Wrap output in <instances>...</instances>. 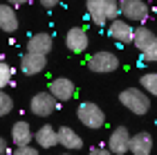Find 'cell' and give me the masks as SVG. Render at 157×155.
<instances>
[{
    "label": "cell",
    "mask_w": 157,
    "mask_h": 155,
    "mask_svg": "<svg viewBox=\"0 0 157 155\" xmlns=\"http://www.w3.org/2000/svg\"><path fill=\"white\" fill-rule=\"evenodd\" d=\"M88 18L94 25H108L110 20L117 18L119 14V2L117 0H88L85 2Z\"/></svg>",
    "instance_id": "obj_1"
},
{
    "label": "cell",
    "mask_w": 157,
    "mask_h": 155,
    "mask_svg": "<svg viewBox=\"0 0 157 155\" xmlns=\"http://www.w3.org/2000/svg\"><path fill=\"white\" fill-rule=\"evenodd\" d=\"M119 103L128 108L132 115H146L148 108H151V95L146 92L144 88H126L121 90L119 95Z\"/></svg>",
    "instance_id": "obj_2"
},
{
    "label": "cell",
    "mask_w": 157,
    "mask_h": 155,
    "mask_svg": "<svg viewBox=\"0 0 157 155\" xmlns=\"http://www.w3.org/2000/svg\"><path fill=\"white\" fill-rule=\"evenodd\" d=\"M76 117H78V122H81L83 126H88V128H101V126L105 124L103 110L99 108L94 101H83L76 108Z\"/></svg>",
    "instance_id": "obj_3"
},
{
    "label": "cell",
    "mask_w": 157,
    "mask_h": 155,
    "mask_svg": "<svg viewBox=\"0 0 157 155\" xmlns=\"http://www.w3.org/2000/svg\"><path fill=\"white\" fill-rule=\"evenodd\" d=\"M119 14L128 23H144L151 16V9L144 0H119Z\"/></svg>",
    "instance_id": "obj_4"
},
{
    "label": "cell",
    "mask_w": 157,
    "mask_h": 155,
    "mask_svg": "<svg viewBox=\"0 0 157 155\" xmlns=\"http://www.w3.org/2000/svg\"><path fill=\"white\" fill-rule=\"evenodd\" d=\"M88 68L97 74H108V72H115L119 68V59H117V54L101 50V52H94L88 59Z\"/></svg>",
    "instance_id": "obj_5"
},
{
    "label": "cell",
    "mask_w": 157,
    "mask_h": 155,
    "mask_svg": "<svg viewBox=\"0 0 157 155\" xmlns=\"http://www.w3.org/2000/svg\"><path fill=\"white\" fill-rule=\"evenodd\" d=\"M59 108V99L49 92H38V95H34L32 97V101H29V110H32V115H36V117H47V115H52V112Z\"/></svg>",
    "instance_id": "obj_6"
},
{
    "label": "cell",
    "mask_w": 157,
    "mask_h": 155,
    "mask_svg": "<svg viewBox=\"0 0 157 155\" xmlns=\"http://www.w3.org/2000/svg\"><path fill=\"white\" fill-rule=\"evenodd\" d=\"M130 130L126 126H117L115 130L110 133L108 137V149L112 155H124V153H130Z\"/></svg>",
    "instance_id": "obj_7"
},
{
    "label": "cell",
    "mask_w": 157,
    "mask_h": 155,
    "mask_svg": "<svg viewBox=\"0 0 157 155\" xmlns=\"http://www.w3.org/2000/svg\"><path fill=\"white\" fill-rule=\"evenodd\" d=\"M45 68H47V54L25 52L23 59H20V70H23V74H27V76L40 74Z\"/></svg>",
    "instance_id": "obj_8"
},
{
    "label": "cell",
    "mask_w": 157,
    "mask_h": 155,
    "mask_svg": "<svg viewBox=\"0 0 157 155\" xmlns=\"http://www.w3.org/2000/svg\"><path fill=\"white\" fill-rule=\"evenodd\" d=\"M108 36L117 43H132V36H135V27L128 23V20H110L108 23Z\"/></svg>",
    "instance_id": "obj_9"
},
{
    "label": "cell",
    "mask_w": 157,
    "mask_h": 155,
    "mask_svg": "<svg viewBox=\"0 0 157 155\" xmlns=\"http://www.w3.org/2000/svg\"><path fill=\"white\" fill-rule=\"evenodd\" d=\"M65 45H67V50L74 52V54L85 52V50H88V45H90L88 32H85L83 27H72V29L65 34Z\"/></svg>",
    "instance_id": "obj_10"
},
{
    "label": "cell",
    "mask_w": 157,
    "mask_h": 155,
    "mask_svg": "<svg viewBox=\"0 0 157 155\" xmlns=\"http://www.w3.org/2000/svg\"><path fill=\"white\" fill-rule=\"evenodd\" d=\"M49 92H52L59 101H70L76 92V86L72 79H67V76H56V79L49 83Z\"/></svg>",
    "instance_id": "obj_11"
},
{
    "label": "cell",
    "mask_w": 157,
    "mask_h": 155,
    "mask_svg": "<svg viewBox=\"0 0 157 155\" xmlns=\"http://www.w3.org/2000/svg\"><path fill=\"white\" fill-rule=\"evenodd\" d=\"M157 43V34L151 29V27H146V25H141L135 29V36H132V45L137 47L139 52H146L148 47H153Z\"/></svg>",
    "instance_id": "obj_12"
},
{
    "label": "cell",
    "mask_w": 157,
    "mask_h": 155,
    "mask_svg": "<svg viewBox=\"0 0 157 155\" xmlns=\"http://www.w3.org/2000/svg\"><path fill=\"white\" fill-rule=\"evenodd\" d=\"M54 47V38L45 32H38L27 41V52H36V54H49Z\"/></svg>",
    "instance_id": "obj_13"
},
{
    "label": "cell",
    "mask_w": 157,
    "mask_h": 155,
    "mask_svg": "<svg viewBox=\"0 0 157 155\" xmlns=\"http://www.w3.org/2000/svg\"><path fill=\"white\" fill-rule=\"evenodd\" d=\"M0 29L7 34H13L18 29V14L13 9V5H0Z\"/></svg>",
    "instance_id": "obj_14"
},
{
    "label": "cell",
    "mask_w": 157,
    "mask_h": 155,
    "mask_svg": "<svg viewBox=\"0 0 157 155\" xmlns=\"http://www.w3.org/2000/svg\"><path fill=\"white\" fill-rule=\"evenodd\" d=\"M130 153L132 155H151L153 153V137L151 133H137L130 137Z\"/></svg>",
    "instance_id": "obj_15"
},
{
    "label": "cell",
    "mask_w": 157,
    "mask_h": 155,
    "mask_svg": "<svg viewBox=\"0 0 157 155\" xmlns=\"http://www.w3.org/2000/svg\"><path fill=\"white\" fill-rule=\"evenodd\" d=\"M32 139H34V133L27 122H16L11 126V142L16 146H29Z\"/></svg>",
    "instance_id": "obj_16"
},
{
    "label": "cell",
    "mask_w": 157,
    "mask_h": 155,
    "mask_svg": "<svg viewBox=\"0 0 157 155\" xmlns=\"http://www.w3.org/2000/svg\"><path fill=\"white\" fill-rule=\"evenodd\" d=\"M34 139H36V144L40 149H52V146L59 144V130H54L49 124H45L34 133Z\"/></svg>",
    "instance_id": "obj_17"
},
{
    "label": "cell",
    "mask_w": 157,
    "mask_h": 155,
    "mask_svg": "<svg viewBox=\"0 0 157 155\" xmlns=\"http://www.w3.org/2000/svg\"><path fill=\"white\" fill-rule=\"evenodd\" d=\"M59 144L67 151H76V149L83 146V139H81L78 133H74L70 128V126H63V128H59Z\"/></svg>",
    "instance_id": "obj_18"
},
{
    "label": "cell",
    "mask_w": 157,
    "mask_h": 155,
    "mask_svg": "<svg viewBox=\"0 0 157 155\" xmlns=\"http://www.w3.org/2000/svg\"><path fill=\"white\" fill-rule=\"evenodd\" d=\"M141 88L146 90L151 97H157V72H146V74H141Z\"/></svg>",
    "instance_id": "obj_19"
},
{
    "label": "cell",
    "mask_w": 157,
    "mask_h": 155,
    "mask_svg": "<svg viewBox=\"0 0 157 155\" xmlns=\"http://www.w3.org/2000/svg\"><path fill=\"white\" fill-rule=\"evenodd\" d=\"M11 76H13L11 65H9V63H5V61H0V90H5L11 83Z\"/></svg>",
    "instance_id": "obj_20"
},
{
    "label": "cell",
    "mask_w": 157,
    "mask_h": 155,
    "mask_svg": "<svg viewBox=\"0 0 157 155\" xmlns=\"http://www.w3.org/2000/svg\"><path fill=\"white\" fill-rule=\"evenodd\" d=\"M11 110H13V99L5 92V90H0V117L9 115Z\"/></svg>",
    "instance_id": "obj_21"
},
{
    "label": "cell",
    "mask_w": 157,
    "mask_h": 155,
    "mask_svg": "<svg viewBox=\"0 0 157 155\" xmlns=\"http://www.w3.org/2000/svg\"><path fill=\"white\" fill-rule=\"evenodd\" d=\"M141 63H157V43L146 52H141Z\"/></svg>",
    "instance_id": "obj_22"
},
{
    "label": "cell",
    "mask_w": 157,
    "mask_h": 155,
    "mask_svg": "<svg viewBox=\"0 0 157 155\" xmlns=\"http://www.w3.org/2000/svg\"><path fill=\"white\" fill-rule=\"evenodd\" d=\"M11 155H38V151L34 146H16V151Z\"/></svg>",
    "instance_id": "obj_23"
},
{
    "label": "cell",
    "mask_w": 157,
    "mask_h": 155,
    "mask_svg": "<svg viewBox=\"0 0 157 155\" xmlns=\"http://www.w3.org/2000/svg\"><path fill=\"white\" fill-rule=\"evenodd\" d=\"M88 155H112V153H110V149H101V146H94V149H92Z\"/></svg>",
    "instance_id": "obj_24"
},
{
    "label": "cell",
    "mask_w": 157,
    "mask_h": 155,
    "mask_svg": "<svg viewBox=\"0 0 157 155\" xmlns=\"http://www.w3.org/2000/svg\"><path fill=\"white\" fill-rule=\"evenodd\" d=\"M38 2H40L43 7H45V9H54V7H56V5H59V2H61V0H38Z\"/></svg>",
    "instance_id": "obj_25"
},
{
    "label": "cell",
    "mask_w": 157,
    "mask_h": 155,
    "mask_svg": "<svg viewBox=\"0 0 157 155\" xmlns=\"http://www.w3.org/2000/svg\"><path fill=\"white\" fill-rule=\"evenodd\" d=\"M9 5H13V7H18V5H27L29 0H7Z\"/></svg>",
    "instance_id": "obj_26"
},
{
    "label": "cell",
    "mask_w": 157,
    "mask_h": 155,
    "mask_svg": "<svg viewBox=\"0 0 157 155\" xmlns=\"http://www.w3.org/2000/svg\"><path fill=\"white\" fill-rule=\"evenodd\" d=\"M5 153H7V142L0 137V155H5Z\"/></svg>",
    "instance_id": "obj_27"
},
{
    "label": "cell",
    "mask_w": 157,
    "mask_h": 155,
    "mask_svg": "<svg viewBox=\"0 0 157 155\" xmlns=\"http://www.w3.org/2000/svg\"><path fill=\"white\" fill-rule=\"evenodd\" d=\"M65 155H67V153H65Z\"/></svg>",
    "instance_id": "obj_28"
}]
</instances>
